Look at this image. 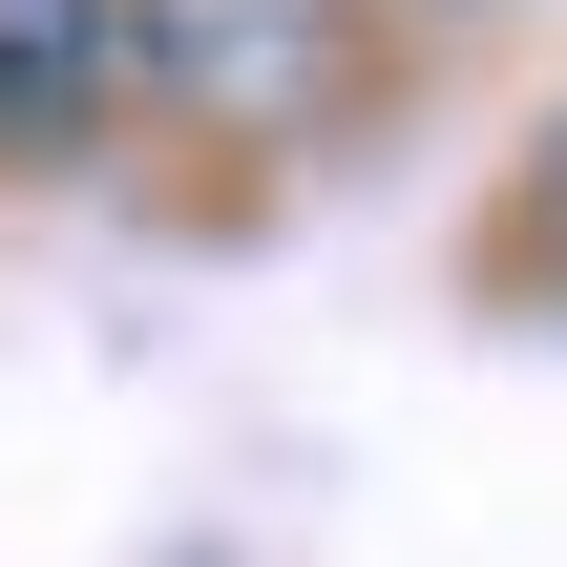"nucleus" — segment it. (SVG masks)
I'll list each match as a JSON object with an SVG mask.
<instances>
[{"label": "nucleus", "instance_id": "1", "mask_svg": "<svg viewBox=\"0 0 567 567\" xmlns=\"http://www.w3.org/2000/svg\"><path fill=\"white\" fill-rule=\"evenodd\" d=\"M126 84H147V21L126 0H0V168L21 147H84Z\"/></svg>", "mask_w": 567, "mask_h": 567}, {"label": "nucleus", "instance_id": "2", "mask_svg": "<svg viewBox=\"0 0 567 567\" xmlns=\"http://www.w3.org/2000/svg\"><path fill=\"white\" fill-rule=\"evenodd\" d=\"M505 295H526V316H567V126L526 147V189H505Z\"/></svg>", "mask_w": 567, "mask_h": 567}]
</instances>
